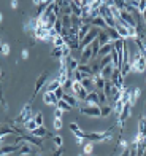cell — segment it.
<instances>
[{
	"label": "cell",
	"instance_id": "obj_40",
	"mask_svg": "<svg viewBox=\"0 0 146 156\" xmlns=\"http://www.w3.org/2000/svg\"><path fill=\"white\" fill-rule=\"evenodd\" d=\"M76 156H84V154H83V153H80V154H76Z\"/></svg>",
	"mask_w": 146,
	"mask_h": 156
},
{
	"label": "cell",
	"instance_id": "obj_35",
	"mask_svg": "<svg viewBox=\"0 0 146 156\" xmlns=\"http://www.w3.org/2000/svg\"><path fill=\"white\" fill-rule=\"evenodd\" d=\"M64 94H65V89L62 88V86H60V88H59V89H57V91H56V93H54V96L57 97L59 101H60V99H64Z\"/></svg>",
	"mask_w": 146,
	"mask_h": 156
},
{
	"label": "cell",
	"instance_id": "obj_44",
	"mask_svg": "<svg viewBox=\"0 0 146 156\" xmlns=\"http://www.w3.org/2000/svg\"><path fill=\"white\" fill-rule=\"evenodd\" d=\"M144 83H146V81H144Z\"/></svg>",
	"mask_w": 146,
	"mask_h": 156
},
{
	"label": "cell",
	"instance_id": "obj_6",
	"mask_svg": "<svg viewBox=\"0 0 146 156\" xmlns=\"http://www.w3.org/2000/svg\"><path fill=\"white\" fill-rule=\"evenodd\" d=\"M21 147H22V144H21V145H2V154L10 156L13 153H19Z\"/></svg>",
	"mask_w": 146,
	"mask_h": 156
},
{
	"label": "cell",
	"instance_id": "obj_20",
	"mask_svg": "<svg viewBox=\"0 0 146 156\" xmlns=\"http://www.w3.org/2000/svg\"><path fill=\"white\" fill-rule=\"evenodd\" d=\"M140 96H141V88H132V97H130V105L132 107L137 104V101H138Z\"/></svg>",
	"mask_w": 146,
	"mask_h": 156
},
{
	"label": "cell",
	"instance_id": "obj_23",
	"mask_svg": "<svg viewBox=\"0 0 146 156\" xmlns=\"http://www.w3.org/2000/svg\"><path fill=\"white\" fill-rule=\"evenodd\" d=\"M22 126H24V129H25V131H29V134H30V132H33V131H35L37 127H38L33 118H32V119H29V121H25Z\"/></svg>",
	"mask_w": 146,
	"mask_h": 156
},
{
	"label": "cell",
	"instance_id": "obj_16",
	"mask_svg": "<svg viewBox=\"0 0 146 156\" xmlns=\"http://www.w3.org/2000/svg\"><path fill=\"white\" fill-rule=\"evenodd\" d=\"M97 40L100 41V45H102V46H103V45H108V43H111V38H110V35H108L107 29L99 32V37H97Z\"/></svg>",
	"mask_w": 146,
	"mask_h": 156
},
{
	"label": "cell",
	"instance_id": "obj_2",
	"mask_svg": "<svg viewBox=\"0 0 146 156\" xmlns=\"http://www.w3.org/2000/svg\"><path fill=\"white\" fill-rule=\"evenodd\" d=\"M80 113L89 118H102L100 107H97V105H84V107L80 108Z\"/></svg>",
	"mask_w": 146,
	"mask_h": 156
},
{
	"label": "cell",
	"instance_id": "obj_30",
	"mask_svg": "<svg viewBox=\"0 0 146 156\" xmlns=\"http://www.w3.org/2000/svg\"><path fill=\"white\" fill-rule=\"evenodd\" d=\"M107 32H108V35H110L111 41L119 40V34H117V30H116V29H108V27H107Z\"/></svg>",
	"mask_w": 146,
	"mask_h": 156
},
{
	"label": "cell",
	"instance_id": "obj_31",
	"mask_svg": "<svg viewBox=\"0 0 146 156\" xmlns=\"http://www.w3.org/2000/svg\"><path fill=\"white\" fill-rule=\"evenodd\" d=\"M81 89H83V84H81L80 81H73V84H72V94L76 96Z\"/></svg>",
	"mask_w": 146,
	"mask_h": 156
},
{
	"label": "cell",
	"instance_id": "obj_24",
	"mask_svg": "<svg viewBox=\"0 0 146 156\" xmlns=\"http://www.w3.org/2000/svg\"><path fill=\"white\" fill-rule=\"evenodd\" d=\"M121 73H122L124 78H126L129 73H132V62H122V66H121Z\"/></svg>",
	"mask_w": 146,
	"mask_h": 156
},
{
	"label": "cell",
	"instance_id": "obj_8",
	"mask_svg": "<svg viewBox=\"0 0 146 156\" xmlns=\"http://www.w3.org/2000/svg\"><path fill=\"white\" fill-rule=\"evenodd\" d=\"M60 86H62V84L59 81V78L56 76V78H53V80H49V83L46 84V91H48V93H56Z\"/></svg>",
	"mask_w": 146,
	"mask_h": 156
},
{
	"label": "cell",
	"instance_id": "obj_33",
	"mask_svg": "<svg viewBox=\"0 0 146 156\" xmlns=\"http://www.w3.org/2000/svg\"><path fill=\"white\" fill-rule=\"evenodd\" d=\"M10 51H11V48H10V43H2V56L3 58H6V56H10Z\"/></svg>",
	"mask_w": 146,
	"mask_h": 156
},
{
	"label": "cell",
	"instance_id": "obj_34",
	"mask_svg": "<svg viewBox=\"0 0 146 156\" xmlns=\"http://www.w3.org/2000/svg\"><path fill=\"white\" fill-rule=\"evenodd\" d=\"M62 126H64V123H62L60 118H54V119H53V127H54L56 131H60Z\"/></svg>",
	"mask_w": 146,
	"mask_h": 156
},
{
	"label": "cell",
	"instance_id": "obj_15",
	"mask_svg": "<svg viewBox=\"0 0 146 156\" xmlns=\"http://www.w3.org/2000/svg\"><path fill=\"white\" fill-rule=\"evenodd\" d=\"M91 26H92V27H95V29H99V30H105V29H107L105 19H103L102 16L94 18V19H92V23H91Z\"/></svg>",
	"mask_w": 146,
	"mask_h": 156
},
{
	"label": "cell",
	"instance_id": "obj_3",
	"mask_svg": "<svg viewBox=\"0 0 146 156\" xmlns=\"http://www.w3.org/2000/svg\"><path fill=\"white\" fill-rule=\"evenodd\" d=\"M92 59H95L94 51H92V46L89 45L86 48H83L80 51V64H89Z\"/></svg>",
	"mask_w": 146,
	"mask_h": 156
},
{
	"label": "cell",
	"instance_id": "obj_32",
	"mask_svg": "<svg viewBox=\"0 0 146 156\" xmlns=\"http://www.w3.org/2000/svg\"><path fill=\"white\" fill-rule=\"evenodd\" d=\"M137 10H138V13H140V15L143 16V13L146 11V0H138Z\"/></svg>",
	"mask_w": 146,
	"mask_h": 156
},
{
	"label": "cell",
	"instance_id": "obj_10",
	"mask_svg": "<svg viewBox=\"0 0 146 156\" xmlns=\"http://www.w3.org/2000/svg\"><path fill=\"white\" fill-rule=\"evenodd\" d=\"M114 69H116V67L113 66V64H110V66L103 67V69L100 70V75H102V78H105V80H111V76H113Z\"/></svg>",
	"mask_w": 146,
	"mask_h": 156
},
{
	"label": "cell",
	"instance_id": "obj_21",
	"mask_svg": "<svg viewBox=\"0 0 146 156\" xmlns=\"http://www.w3.org/2000/svg\"><path fill=\"white\" fill-rule=\"evenodd\" d=\"M100 112H102V118H108L111 113H113V105H110V104L102 105V107H100Z\"/></svg>",
	"mask_w": 146,
	"mask_h": 156
},
{
	"label": "cell",
	"instance_id": "obj_26",
	"mask_svg": "<svg viewBox=\"0 0 146 156\" xmlns=\"http://www.w3.org/2000/svg\"><path fill=\"white\" fill-rule=\"evenodd\" d=\"M84 78H86V75L81 73L80 70H75V72L72 73V80H73V81H80V83H81L83 80H84Z\"/></svg>",
	"mask_w": 146,
	"mask_h": 156
},
{
	"label": "cell",
	"instance_id": "obj_22",
	"mask_svg": "<svg viewBox=\"0 0 146 156\" xmlns=\"http://www.w3.org/2000/svg\"><path fill=\"white\" fill-rule=\"evenodd\" d=\"M56 108H59V110H62L64 113H67V112H70L73 107H72L70 104H67V102L64 101V99H60V101L57 102V107H56Z\"/></svg>",
	"mask_w": 146,
	"mask_h": 156
},
{
	"label": "cell",
	"instance_id": "obj_1",
	"mask_svg": "<svg viewBox=\"0 0 146 156\" xmlns=\"http://www.w3.org/2000/svg\"><path fill=\"white\" fill-rule=\"evenodd\" d=\"M146 72V54L138 53L132 61V73H144Z\"/></svg>",
	"mask_w": 146,
	"mask_h": 156
},
{
	"label": "cell",
	"instance_id": "obj_9",
	"mask_svg": "<svg viewBox=\"0 0 146 156\" xmlns=\"http://www.w3.org/2000/svg\"><path fill=\"white\" fill-rule=\"evenodd\" d=\"M105 83H107V80L102 78L100 73L94 76V88H95V91H103L105 89Z\"/></svg>",
	"mask_w": 146,
	"mask_h": 156
},
{
	"label": "cell",
	"instance_id": "obj_4",
	"mask_svg": "<svg viewBox=\"0 0 146 156\" xmlns=\"http://www.w3.org/2000/svg\"><path fill=\"white\" fill-rule=\"evenodd\" d=\"M57 102H59V99L54 96V93H48V91H45V94H43V104L48 105V107H57Z\"/></svg>",
	"mask_w": 146,
	"mask_h": 156
},
{
	"label": "cell",
	"instance_id": "obj_25",
	"mask_svg": "<svg viewBox=\"0 0 146 156\" xmlns=\"http://www.w3.org/2000/svg\"><path fill=\"white\" fill-rule=\"evenodd\" d=\"M51 58L53 59H62L64 58V51H62V48H53V51H51Z\"/></svg>",
	"mask_w": 146,
	"mask_h": 156
},
{
	"label": "cell",
	"instance_id": "obj_11",
	"mask_svg": "<svg viewBox=\"0 0 146 156\" xmlns=\"http://www.w3.org/2000/svg\"><path fill=\"white\" fill-rule=\"evenodd\" d=\"M86 105H97V107H100V102H99V94H97V91H92V93H89L87 99H86Z\"/></svg>",
	"mask_w": 146,
	"mask_h": 156
},
{
	"label": "cell",
	"instance_id": "obj_18",
	"mask_svg": "<svg viewBox=\"0 0 146 156\" xmlns=\"http://www.w3.org/2000/svg\"><path fill=\"white\" fill-rule=\"evenodd\" d=\"M32 153H33V150H32L30 144H27V142H24L22 147H21V150H19V153H18V156H30Z\"/></svg>",
	"mask_w": 146,
	"mask_h": 156
},
{
	"label": "cell",
	"instance_id": "obj_42",
	"mask_svg": "<svg viewBox=\"0 0 146 156\" xmlns=\"http://www.w3.org/2000/svg\"><path fill=\"white\" fill-rule=\"evenodd\" d=\"M144 119H146V115H144Z\"/></svg>",
	"mask_w": 146,
	"mask_h": 156
},
{
	"label": "cell",
	"instance_id": "obj_43",
	"mask_svg": "<svg viewBox=\"0 0 146 156\" xmlns=\"http://www.w3.org/2000/svg\"><path fill=\"white\" fill-rule=\"evenodd\" d=\"M2 156H5V154H2Z\"/></svg>",
	"mask_w": 146,
	"mask_h": 156
},
{
	"label": "cell",
	"instance_id": "obj_5",
	"mask_svg": "<svg viewBox=\"0 0 146 156\" xmlns=\"http://www.w3.org/2000/svg\"><path fill=\"white\" fill-rule=\"evenodd\" d=\"M48 78H49V73H48V72H43V73H41V75L37 78V83H35V94H33V96H37V94L40 93V89L43 88L45 84L49 83V81H48Z\"/></svg>",
	"mask_w": 146,
	"mask_h": 156
},
{
	"label": "cell",
	"instance_id": "obj_29",
	"mask_svg": "<svg viewBox=\"0 0 146 156\" xmlns=\"http://www.w3.org/2000/svg\"><path fill=\"white\" fill-rule=\"evenodd\" d=\"M33 119H35L37 126H43V123H45V115H43L41 112H38V113H35V115H33Z\"/></svg>",
	"mask_w": 146,
	"mask_h": 156
},
{
	"label": "cell",
	"instance_id": "obj_12",
	"mask_svg": "<svg viewBox=\"0 0 146 156\" xmlns=\"http://www.w3.org/2000/svg\"><path fill=\"white\" fill-rule=\"evenodd\" d=\"M81 84H83V88H84L87 93H92V91H95V88H94V76H86L84 80L81 81Z\"/></svg>",
	"mask_w": 146,
	"mask_h": 156
},
{
	"label": "cell",
	"instance_id": "obj_27",
	"mask_svg": "<svg viewBox=\"0 0 146 156\" xmlns=\"http://www.w3.org/2000/svg\"><path fill=\"white\" fill-rule=\"evenodd\" d=\"M97 94H99V102H100V107H102V105H107V104H110L108 97H107V94L103 93V91H97Z\"/></svg>",
	"mask_w": 146,
	"mask_h": 156
},
{
	"label": "cell",
	"instance_id": "obj_41",
	"mask_svg": "<svg viewBox=\"0 0 146 156\" xmlns=\"http://www.w3.org/2000/svg\"><path fill=\"white\" fill-rule=\"evenodd\" d=\"M143 156H146V151H144V153H143Z\"/></svg>",
	"mask_w": 146,
	"mask_h": 156
},
{
	"label": "cell",
	"instance_id": "obj_19",
	"mask_svg": "<svg viewBox=\"0 0 146 156\" xmlns=\"http://www.w3.org/2000/svg\"><path fill=\"white\" fill-rule=\"evenodd\" d=\"M94 148H95L94 142H86V144L83 145V154H84V156H92Z\"/></svg>",
	"mask_w": 146,
	"mask_h": 156
},
{
	"label": "cell",
	"instance_id": "obj_36",
	"mask_svg": "<svg viewBox=\"0 0 146 156\" xmlns=\"http://www.w3.org/2000/svg\"><path fill=\"white\" fill-rule=\"evenodd\" d=\"M68 129H70V131L75 134V132H78V131H80V124L73 121V123H70V124H68Z\"/></svg>",
	"mask_w": 146,
	"mask_h": 156
},
{
	"label": "cell",
	"instance_id": "obj_14",
	"mask_svg": "<svg viewBox=\"0 0 146 156\" xmlns=\"http://www.w3.org/2000/svg\"><path fill=\"white\" fill-rule=\"evenodd\" d=\"M70 8H72V13L75 16L83 18V8H81V5H80L78 0H72V2H70Z\"/></svg>",
	"mask_w": 146,
	"mask_h": 156
},
{
	"label": "cell",
	"instance_id": "obj_37",
	"mask_svg": "<svg viewBox=\"0 0 146 156\" xmlns=\"http://www.w3.org/2000/svg\"><path fill=\"white\" fill-rule=\"evenodd\" d=\"M62 116H64V112L59 110V108H54V118H60L62 119Z\"/></svg>",
	"mask_w": 146,
	"mask_h": 156
},
{
	"label": "cell",
	"instance_id": "obj_38",
	"mask_svg": "<svg viewBox=\"0 0 146 156\" xmlns=\"http://www.w3.org/2000/svg\"><path fill=\"white\" fill-rule=\"evenodd\" d=\"M21 58H22V59H29V49H27V48H24L22 51H21Z\"/></svg>",
	"mask_w": 146,
	"mask_h": 156
},
{
	"label": "cell",
	"instance_id": "obj_39",
	"mask_svg": "<svg viewBox=\"0 0 146 156\" xmlns=\"http://www.w3.org/2000/svg\"><path fill=\"white\" fill-rule=\"evenodd\" d=\"M10 6H11L13 10H16L18 6H19V2H18V0H11V2H10Z\"/></svg>",
	"mask_w": 146,
	"mask_h": 156
},
{
	"label": "cell",
	"instance_id": "obj_13",
	"mask_svg": "<svg viewBox=\"0 0 146 156\" xmlns=\"http://www.w3.org/2000/svg\"><path fill=\"white\" fill-rule=\"evenodd\" d=\"M111 53H113V43H108V45H103L100 46V51L99 54H97V58H105V56H110Z\"/></svg>",
	"mask_w": 146,
	"mask_h": 156
},
{
	"label": "cell",
	"instance_id": "obj_28",
	"mask_svg": "<svg viewBox=\"0 0 146 156\" xmlns=\"http://www.w3.org/2000/svg\"><path fill=\"white\" fill-rule=\"evenodd\" d=\"M53 144H54V148H62V145H64V139H62V136H54L53 137Z\"/></svg>",
	"mask_w": 146,
	"mask_h": 156
},
{
	"label": "cell",
	"instance_id": "obj_17",
	"mask_svg": "<svg viewBox=\"0 0 146 156\" xmlns=\"http://www.w3.org/2000/svg\"><path fill=\"white\" fill-rule=\"evenodd\" d=\"M64 101L67 102V104H70L72 107H78L80 105V101H78V97H76L75 94H64Z\"/></svg>",
	"mask_w": 146,
	"mask_h": 156
},
{
	"label": "cell",
	"instance_id": "obj_7",
	"mask_svg": "<svg viewBox=\"0 0 146 156\" xmlns=\"http://www.w3.org/2000/svg\"><path fill=\"white\" fill-rule=\"evenodd\" d=\"M30 134H32V136H35V137H38V139H45V137H51L53 139L54 137V136H51V134L46 131L45 126H38L37 129L33 131V132H30Z\"/></svg>",
	"mask_w": 146,
	"mask_h": 156
}]
</instances>
